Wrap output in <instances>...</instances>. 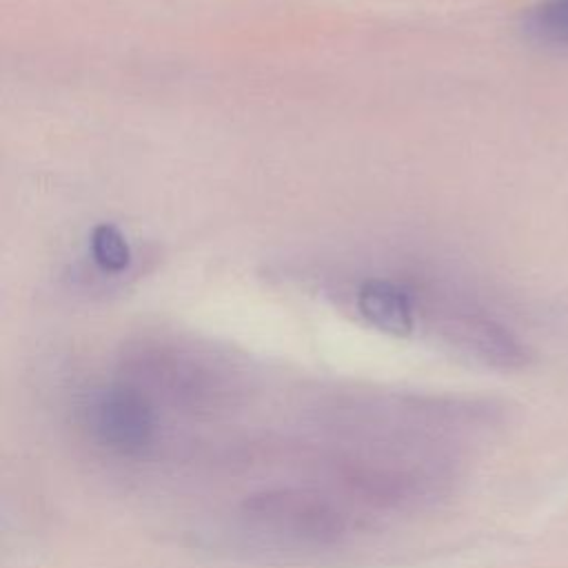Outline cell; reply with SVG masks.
I'll use <instances>...</instances> for the list:
<instances>
[{"instance_id": "1", "label": "cell", "mask_w": 568, "mask_h": 568, "mask_svg": "<svg viewBox=\"0 0 568 568\" xmlns=\"http://www.w3.org/2000/svg\"><path fill=\"white\" fill-rule=\"evenodd\" d=\"M342 488L375 508L410 510L439 501L457 481V459L446 453H348L333 462Z\"/></svg>"}, {"instance_id": "2", "label": "cell", "mask_w": 568, "mask_h": 568, "mask_svg": "<svg viewBox=\"0 0 568 568\" xmlns=\"http://www.w3.org/2000/svg\"><path fill=\"white\" fill-rule=\"evenodd\" d=\"M122 366L124 382L151 402L162 399L186 410L220 408L237 393L233 371L209 353L182 344L142 342L124 355Z\"/></svg>"}, {"instance_id": "7", "label": "cell", "mask_w": 568, "mask_h": 568, "mask_svg": "<svg viewBox=\"0 0 568 568\" xmlns=\"http://www.w3.org/2000/svg\"><path fill=\"white\" fill-rule=\"evenodd\" d=\"M524 29L539 42L568 47V0H539L526 13Z\"/></svg>"}, {"instance_id": "5", "label": "cell", "mask_w": 568, "mask_h": 568, "mask_svg": "<svg viewBox=\"0 0 568 568\" xmlns=\"http://www.w3.org/2000/svg\"><path fill=\"white\" fill-rule=\"evenodd\" d=\"M355 306L359 315L377 331L406 337L417 324L415 293L390 277H368L357 286Z\"/></svg>"}, {"instance_id": "6", "label": "cell", "mask_w": 568, "mask_h": 568, "mask_svg": "<svg viewBox=\"0 0 568 568\" xmlns=\"http://www.w3.org/2000/svg\"><path fill=\"white\" fill-rule=\"evenodd\" d=\"M89 251L91 260L95 266L104 273H122L131 264V246L124 233L111 224V222H100L91 229L89 233Z\"/></svg>"}, {"instance_id": "3", "label": "cell", "mask_w": 568, "mask_h": 568, "mask_svg": "<svg viewBox=\"0 0 568 568\" xmlns=\"http://www.w3.org/2000/svg\"><path fill=\"white\" fill-rule=\"evenodd\" d=\"M240 513L262 532L306 546H335L351 530V519L337 501L300 486L255 490L240 501Z\"/></svg>"}, {"instance_id": "4", "label": "cell", "mask_w": 568, "mask_h": 568, "mask_svg": "<svg viewBox=\"0 0 568 568\" xmlns=\"http://www.w3.org/2000/svg\"><path fill=\"white\" fill-rule=\"evenodd\" d=\"M89 437L115 455H142L158 433L153 402L129 382L93 388L80 406Z\"/></svg>"}]
</instances>
